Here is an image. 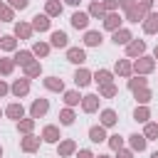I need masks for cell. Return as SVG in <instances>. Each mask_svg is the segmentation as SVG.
Instances as JSON below:
<instances>
[{
	"label": "cell",
	"instance_id": "obj_25",
	"mask_svg": "<svg viewBox=\"0 0 158 158\" xmlns=\"http://www.w3.org/2000/svg\"><path fill=\"white\" fill-rule=\"evenodd\" d=\"M47 10H49L52 15H57V12L62 10V5H57V2H49V7H47Z\"/></svg>",
	"mask_w": 158,
	"mask_h": 158
},
{
	"label": "cell",
	"instance_id": "obj_30",
	"mask_svg": "<svg viewBox=\"0 0 158 158\" xmlns=\"http://www.w3.org/2000/svg\"><path fill=\"white\" fill-rule=\"evenodd\" d=\"M77 101H79V99H77V94H72V91H69V94H67V104H77Z\"/></svg>",
	"mask_w": 158,
	"mask_h": 158
},
{
	"label": "cell",
	"instance_id": "obj_24",
	"mask_svg": "<svg viewBox=\"0 0 158 158\" xmlns=\"http://www.w3.org/2000/svg\"><path fill=\"white\" fill-rule=\"evenodd\" d=\"M72 121H74L72 111H64V114H62V123H72Z\"/></svg>",
	"mask_w": 158,
	"mask_h": 158
},
{
	"label": "cell",
	"instance_id": "obj_32",
	"mask_svg": "<svg viewBox=\"0 0 158 158\" xmlns=\"http://www.w3.org/2000/svg\"><path fill=\"white\" fill-rule=\"evenodd\" d=\"M79 158H91V153H89V151H81V153H79Z\"/></svg>",
	"mask_w": 158,
	"mask_h": 158
},
{
	"label": "cell",
	"instance_id": "obj_23",
	"mask_svg": "<svg viewBox=\"0 0 158 158\" xmlns=\"http://www.w3.org/2000/svg\"><path fill=\"white\" fill-rule=\"evenodd\" d=\"M47 86H49V89H62V81H57V79H47Z\"/></svg>",
	"mask_w": 158,
	"mask_h": 158
},
{
	"label": "cell",
	"instance_id": "obj_31",
	"mask_svg": "<svg viewBox=\"0 0 158 158\" xmlns=\"http://www.w3.org/2000/svg\"><path fill=\"white\" fill-rule=\"evenodd\" d=\"M35 52H40V54H44V52H47V47H44V44H37V47H35Z\"/></svg>",
	"mask_w": 158,
	"mask_h": 158
},
{
	"label": "cell",
	"instance_id": "obj_13",
	"mask_svg": "<svg viewBox=\"0 0 158 158\" xmlns=\"http://www.w3.org/2000/svg\"><path fill=\"white\" fill-rule=\"evenodd\" d=\"M7 114H10L12 118H20V116H22V106H17V104H12V106L7 109Z\"/></svg>",
	"mask_w": 158,
	"mask_h": 158
},
{
	"label": "cell",
	"instance_id": "obj_27",
	"mask_svg": "<svg viewBox=\"0 0 158 158\" xmlns=\"http://www.w3.org/2000/svg\"><path fill=\"white\" fill-rule=\"evenodd\" d=\"M146 116H148V111H146V109L136 111V121H146Z\"/></svg>",
	"mask_w": 158,
	"mask_h": 158
},
{
	"label": "cell",
	"instance_id": "obj_4",
	"mask_svg": "<svg viewBox=\"0 0 158 158\" xmlns=\"http://www.w3.org/2000/svg\"><path fill=\"white\" fill-rule=\"evenodd\" d=\"M89 136H91V141H94V143H99V141H104V138H106V136H104V128H101V126H94V128L89 131Z\"/></svg>",
	"mask_w": 158,
	"mask_h": 158
},
{
	"label": "cell",
	"instance_id": "obj_36",
	"mask_svg": "<svg viewBox=\"0 0 158 158\" xmlns=\"http://www.w3.org/2000/svg\"><path fill=\"white\" fill-rule=\"evenodd\" d=\"M151 158H158V151H156V153H153V156H151Z\"/></svg>",
	"mask_w": 158,
	"mask_h": 158
},
{
	"label": "cell",
	"instance_id": "obj_33",
	"mask_svg": "<svg viewBox=\"0 0 158 158\" xmlns=\"http://www.w3.org/2000/svg\"><path fill=\"white\" fill-rule=\"evenodd\" d=\"M118 158H131V153H121V156H118Z\"/></svg>",
	"mask_w": 158,
	"mask_h": 158
},
{
	"label": "cell",
	"instance_id": "obj_16",
	"mask_svg": "<svg viewBox=\"0 0 158 158\" xmlns=\"http://www.w3.org/2000/svg\"><path fill=\"white\" fill-rule=\"evenodd\" d=\"M146 136H148V138H156V136H158V126H156V123H148V126H146Z\"/></svg>",
	"mask_w": 158,
	"mask_h": 158
},
{
	"label": "cell",
	"instance_id": "obj_19",
	"mask_svg": "<svg viewBox=\"0 0 158 158\" xmlns=\"http://www.w3.org/2000/svg\"><path fill=\"white\" fill-rule=\"evenodd\" d=\"M94 106H96V96H86V101H84V109H86V111H91Z\"/></svg>",
	"mask_w": 158,
	"mask_h": 158
},
{
	"label": "cell",
	"instance_id": "obj_8",
	"mask_svg": "<svg viewBox=\"0 0 158 158\" xmlns=\"http://www.w3.org/2000/svg\"><path fill=\"white\" fill-rule=\"evenodd\" d=\"M44 111H47V101H35L32 114H35V116H40V114H44Z\"/></svg>",
	"mask_w": 158,
	"mask_h": 158
},
{
	"label": "cell",
	"instance_id": "obj_2",
	"mask_svg": "<svg viewBox=\"0 0 158 158\" xmlns=\"http://www.w3.org/2000/svg\"><path fill=\"white\" fill-rule=\"evenodd\" d=\"M52 44L54 47H64L67 44V35L64 32H52Z\"/></svg>",
	"mask_w": 158,
	"mask_h": 158
},
{
	"label": "cell",
	"instance_id": "obj_14",
	"mask_svg": "<svg viewBox=\"0 0 158 158\" xmlns=\"http://www.w3.org/2000/svg\"><path fill=\"white\" fill-rule=\"evenodd\" d=\"M141 52H143V42H133L128 47V54H141Z\"/></svg>",
	"mask_w": 158,
	"mask_h": 158
},
{
	"label": "cell",
	"instance_id": "obj_18",
	"mask_svg": "<svg viewBox=\"0 0 158 158\" xmlns=\"http://www.w3.org/2000/svg\"><path fill=\"white\" fill-rule=\"evenodd\" d=\"M12 89H15V94H25V91H27V81H17Z\"/></svg>",
	"mask_w": 158,
	"mask_h": 158
},
{
	"label": "cell",
	"instance_id": "obj_39",
	"mask_svg": "<svg viewBox=\"0 0 158 158\" xmlns=\"http://www.w3.org/2000/svg\"><path fill=\"white\" fill-rule=\"evenodd\" d=\"M0 153H2V151H0Z\"/></svg>",
	"mask_w": 158,
	"mask_h": 158
},
{
	"label": "cell",
	"instance_id": "obj_38",
	"mask_svg": "<svg viewBox=\"0 0 158 158\" xmlns=\"http://www.w3.org/2000/svg\"><path fill=\"white\" fill-rule=\"evenodd\" d=\"M99 158H106V156H99Z\"/></svg>",
	"mask_w": 158,
	"mask_h": 158
},
{
	"label": "cell",
	"instance_id": "obj_29",
	"mask_svg": "<svg viewBox=\"0 0 158 158\" xmlns=\"http://www.w3.org/2000/svg\"><path fill=\"white\" fill-rule=\"evenodd\" d=\"M12 7H20L22 10V7H27V0H12Z\"/></svg>",
	"mask_w": 158,
	"mask_h": 158
},
{
	"label": "cell",
	"instance_id": "obj_34",
	"mask_svg": "<svg viewBox=\"0 0 158 158\" xmlns=\"http://www.w3.org/2000/svg\"><path fill=\"white\" fill-rule=\"evenodd\" d=\"M0 94H5V84H0Z\"/></svg>",
	"mask_w": 158,
	"mask_h": 158
},
{
	"label": "cell",
	"instance_id": "obj_7",
	"mask_svg": "<svg viewBox=\"0 0 158 158\" xmlns=\"http://www.w3.org/2000/svg\"><path fill=\"white\" fill-rule=\"evenodd\" d=\"M128 40H131V35H128L126 30H121V32H116V35H114V42H116V44H126Z\"/></svg>",
	"mask_w": 158,
	"mask_h": 158
},
{
	"label": "cell",
	"instance_id": "obj_5",
	"mask_svg": "<svg viewBox=\"0 0 158 158\" xmlns=\"http://www.w3.org/2000/svg\"><path fill=\"white\" fill-rule=\"evenodd\" d=\"M72 25H74V27H86V15H84V12H74Z\"/></svg>",
	"mask_w": 158,
	"mask_h": 158
},
{
	"label": "cell",
	"instance_id": "obj_28",
	"mask_svg": "<svg viewBox=\"0 0 158 158\" xmlns=\"http://www.w3.org/2000/svg\"><path fill=\"white\" fill-rule=\"evenodd\" d=\"M111 146L118 151V148H121V138H118V136H111Z\"/></svg>",
	"mask_w": 158,
	"mask_h": 158
},
{
	"label": "cell",
	"instance_id": "obj_15",
	"mask_svg": "<svg viewBox=\"0 0 158 158\" xmlns=\"http://www.w3.org/2000/svg\"><path fill=\"white\" fill-rule=\"evenodd\" d=\"M44 141H57V128H44Z\"/></svg>",
	"mask_w": 158,
	"mask_h": 158
},
{
	"label": "cell",
	"instance_id": "obj_10",
	"mask_svg": "<svg viewBox=\"0 0 158 158\" xmlns=\"http://www.w3.org/2000/svg\"><path fill=\"white\" fill-rule=\"evenodd\" d=\"M156 20H158L156 15H151V17H148V22H146V32H156V27H158V22H156Z\"/></svg>",
	"mask_w": 158,
	"mask_h": 158
},
{
	"label": "cell",
	"instance_id": "obj_1",
	"mask_svg": "<svg viewBox=\"0 0 158 158\" xmlns=\"http://www.w3.org/2000/svg\"><path fill=\"white\" fill-rule=\"evenodd\" d=\"M32 27H37V30H47V27H49L47 15H37V17H35V22H32Z\"/></svg>",
	"mask_w": 158,
	"mask_h": 158
},
{
	"label": "cell",
	"instance_id": "obj_37",
	"mask_svg": "<svg viewBox=\"0 0 158 158\" xmlns=\"http://www.w3.org/2000/svg\"><path fill=\"white\" fill-rule=\"evenodd\" d=\"M156 57H158V49H156Z\"/></svg>",
	"mask_w": 158,
	"mask_h": 158
},
{
	"label": "cell",
	"instance_id": "obj_12",
	"mask_svg": "<svg viewBox=\"0 0 158 158\" xmlns=\"http://www.w3.org/2000/svg\"><path fill=\"white\" fill-rule=\"evenodd\" d=\"M74 79H77V84H79V86L89 84V74H86V72H77V77H74Z\"/></svg>",
	"mask_w": 158,
	"mask_h": 158
},
{
	"label": "cell",
	"instance_id": "obj_17",
	"mask_svg": "<svg viewBox=\"0 0 158 158\" xmlns=\"http://www.w3.org/2000/svg\"><path fill=\"white\" fill-rule=\"evenodd\" d=\"M109 79H111V74H109V72H96V81H101V84H106Z\"/></svg>",
	"mask_w": 158,
	"mask_h": 158
},
{
	"label": "cell",
	"instance_id": "obj_20",
	"mask_svg": "<svg viewBox=\"0 0 158 158\" xmlns=\"http://www.w3.org/2000/svg\"><path fill=\"white\" fill-rule=\"evenodd\" d=\"M116 25H118V17H116V15H109V17H106V27H111V30H114Z\"/></svg>",
	"mask_w": 158,
	"mask_h": 158
},
{
	"label": "cell",
	"instance_id": "obj_21",
	"mask_svg": "<svg viewBox=\"0 0 158 158\" xmlns=\"http://www.w3.org/2000/svg\"><path fill=\"white\" fill-rule=\"evenodd\" d=\"M17 62L20 64H30V52H20L17 54Z\"/></svg>",
	"mask_w": 158,
	"mask_h": 158
},
{
	"label": "cell",
	"instance_id": "obj_3",
	"mask_svg": "<svg viewBox=\"0 0 158 158\" xmlns=\"http://www.w3.org/2000/svg\"><path fill=\"white\" fill-rule=\"evenodd\" d=\"M86 57H84V52L81 49H69V62H74V64H81Z\"/></svg>",
	"mask_w": 158,
	"mask_h": 158
},
{
	"label": "cell",
	"instance_id": "obj_11",
	"mask_svg": "<svg viewBox=\"0 0 158 158\" xmlns=\"http://www.w3.org/2000/svg\"><path fill=\"white\" fill-rule=\"evenodd\" d=\"M99 42H101V35L99 32H89L86 35V44H99Z\"/></svg>",
	"mask_w": 158,
	"mask_h": 158
},
{
	"label": "cell",
	"instance_id": "obj_6",
	"mask_svg": "<svg viewBox=\"0 0 158 158\" xmlns=\"http://www.w3.org/2000/svg\"><path fill=\"white\" fill-rule=\"evenodd\" d=\"M131 146H133L136 151H143V148H146V138L136 133V136H131Z\"/></svg>",
	"mask_w": 158,
	"mask_h": 158
},
{
	"label": "cell",
	"instance_id": "obj_9",
	"mask_svg": "<svg viewBox=\"0 0 158 158\" xmlns=\"http://www.w3.org/2000/svg\"><path fill=\"white\" fill-rule=\"evenodd\" d=\"M101 121H104L106 126H111V123L116 121V114H114V111H104V114H101Z\"/></svg>",
	"mask_w": 158,
	"mask_h": 158
},
{
	"label": "cell",
	"instance_id": "obj_22",
	"mask_svg": "<svg viewBox=\"0 0 158 158\" xmlns=\"http://www.w3.org/2000/svg\"><path fill=\"white\" fill-rule=\"evenodd\" d=\"M2 47H5V49H12V47H15L12 37H2Z\"/></svg>",
	"mask_w": 158,
	"mask_h": 158
},
{
	"label": "cell",
	"instance_id": "obj_35",
	"mask_svg": "<svg viewBox=\"0 0 158 158\" xmlns=\"http://www.w3.org/2000/svg\"><path fill=\"white\" fill-rule=\"evenodd\" d=\"M67 2H72V5H77V2H79V0H67Z\"/></svg>",
	"mask_w": 158,
	"mask_h": 158
},
{
	"label": "cell",
	"instance_id": "obj_26",
	"mask_svg": "<svg viewBox=\"0 0 158 158\" xmlns=\"http://www.w3.org/2000/svg\"><path fill=\"white\" fill-rule=\"evenodd\" d=\"M17 35L27 37V35H30V27H25V25H17Z\"/></svg>",
	"mask_w": 158,
	"mask_h": 158
}]
</instances>
